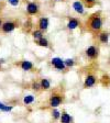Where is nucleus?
<instances>
[{
	"label": "nucleus",
	"instance_id": "nucleus-7",
	"mask_svg": "<svg viewBox=\"0 0 110 123\" xmlns=\"http://www.w3.org/2000/svg\"><path fill=\"white\" fill-rule=\"evenodd\" d=\"M51 64L54 68L58 70V72H66V65H65L64 61H62L59 57H54L51 59Z\"/></svg>",
	"mask_w": 110,
	"mask_h": 123
},
{
	"label": "nucleus",
	"instance_id": "nucleus-14",
	"mask_svg": "<svg viewBox=\"0 0 110 123\" xmlns=\"http://www.w3.org/2000/svg\"><path fill=\"white\" fill-rule=\"evenodd\" d=\"M40 84H41V89L44 90V91H47L51 88V81L47 78H42L40 80Z\"/></svg>",
	"mask_w": 110,
	"mask_h": 123
},
{
	"label": "nucleus",
	"instance_id": "nucleus-23",
	"mask_svg": "<svg viewBox=\"0 0 110 123\" xmlns=\"http://www.w3.org/2000/svg\"><path fill=\"white\" fill-rule=\"evenodd\" d=\"M3 7H5V3H3V2H1V1H0V11H2Z\"/></svg>",
	"mask_w": 110,
	"mask_h": 123
},
{
	"label": "nucleus",
	"instance_id": "nucleus-26",
	"mask_svg": "<svg viewBox=\"0 0 110 123\" xmlns=\"http://www.w3.org/2000/svg\"><path fill=\"white\" fill-rule=\"evenodd\" d=\"M53 1H62V0H53Z\"/></svg>",
	"mask_w": 110,
	"mask_h": 123
},
{
	"label": "nucleus",
	"instance_id": "nucleus-13",
	"mask_svg": "<svg viewBox=\"0 0 110 123\" xmlns=\"http://www.w3.org/2000/svg\"><path fill=\"white\" fill-rule=\"evenodd\" d=\"M59 122L61 123H73V118L71 117V114H68V112L66 110H63L61 112Z\"/></svg>",
	"mask_w": 110,
	"mask_h": 123
},
{
	"label": "nucleus",
	"instance_id": "nucleus-5",
	"mask_svg": "<svg viewBox=\"0 0 110 123\" xmlns=\"http://www.w3.org/2000/svg\"><path fill=\"white\" fill-rule=\"evenodd\" d=\"M97 81H98L97 76L95 74H92V73H88L84 80V88L85 89H89V88L95 87Z\"/></svg>",
	"mask_w": 110,
	"mask_h": 123
},
{
	"label": "nucleus",
	"instance_id": "nucleus-2",
	"mask_svg": "<svg viewBox=\"0 0 110 123\" xmlns=\"http://www.w3.org/2000/svg\"><path fill=\"white\" fill-rule=\"evenodd\" d=\"M64 92L62 91V89H55L53 90V92L49 98V105L51 108H57L64 102Z\"/></svg>",
	"mask_w": 110,
	"mask_h": 123
},
{
	"label": "nucleus",
	"instance_id": "nucleus-4",
	"mask_svg": "<svg viewBox=\"0 0 110 123\" xmlns=\"http://www.w3.org/2000/svg\"><path fill=\"white\" fill-rule=\"evenodd\" d=\"M19 26V22L17 20H10V21H6V22L2 23L1 25V32L3 34H8L11 33L12 31H14L15 29Z\"/></svg>",
	"mask_w": 110,
	"mask_h": 123
},
{
	"label": "nucleus",
	"instance_id": "nucleus-11",
	"mask_svg": "<svg viewBox=\"0 0 110 123\" xmlns=\"http://www.w3.org/2000/svg\"><path fill=\"white\" fill-rule=\"evenodd\" d=\"M73 9H74V11L76 13H78V14H84L85 13V6L80 0H77V1L73 2Z\"/></svg>",
	"mask_w": 110,
	"mask_h": 123
},
{
	"label": "nucleus",
	"instance_id": "nucleus-8",
	"mask_svg": "<svg viewBox=\"0 0 110 123\" xmlns=\"http://www.w3.org/2000/svg\"><path fill=\"white\" fill-rule=\"evenodd\" d=\"M109 38H110V32L109 31H101L97 34V40L99 44H103V45H106V44L109 43Z\"/></svg>",
	"mask_w": 110,
	"mask_h": 123
},
{
	"label": "nucleus",
	"instance_id": "nucleus-24",
	"mask_svg": "<svg viewBox=\"0 0 110 123\" xmlns=\"http://www.w3.org/2000/svg\"><path fill=\"white\" fill-rule=\"evenodd\" d=\"M1 25H2V20H1V18H0V28H1Z\"/></svg>",
	"mask_w": 110,
	"mask_h": 123
},
{
	"label": "nucleus",
	"instance_id": "nucleus-20",
	"mask_svg": "<svg viewBox=\"0 0 110 123\" xmlns=\"http://www.w3.org/2000/svg\"><path fill=\"white\" fill-rule=\"evenodd\" d=\"M52 118L54 120H57V119L59 120V118H61V111H58L56 108H54V110L52 111Z\"/></svg>",
	"mask_w": 110,
	"mask_h": 123
},
{
	"label": "nucleus",
	"instance_id": "nucleus-25",
	"mask_svg": "<svg viewBox=\"0 0 110 123\" xmlns=\"http://www.w3.org/2000/svg\"><path fill=\"white\" fill-rule=\"evenodd\" d=\"M1 63H2V62H1V59H0V68H1Z\"/></svg>",
	"mask_w": 110,
	"mask_h": 123
},
{
	"label": "nucleus",
	"instance_id": "nucleus-17",
	"mask_svg": "<svg viewBox=\"0 0 110 123\" xmlns=\"http://www.w3.org/2000/svg\"><path fill=\"white\" fill-rule=\"evenodd\" d=\"M34 100H35V97H34L33 95H28V96H26V97L23 98V103H24L26 105H28L33 103Z\"/></svg>",
	"mask_w": 110,
	"mask_h": 123
},
{
	"label": "nucleus",
	"instance_id": "nucleus-16",
	"mask_svg": "<svg viewBox=\"0 0 110 123\" xmlns=\"http://www.w3.org/2000/svg\"><path fill=\"white\" fill-rule=\"evenodd\" d=\"M44 34H43V31L39 30V29H36V30H34L33 32H32V36H33L34 41H38V40H40V38L44 37Z\"/></svg>",
	"mask_w": 110,
	"mask_h": 123
},
{
	"label": "nucleus",
	"instance_id": "nucleus-10",
	"mask_svg": "<svg viewBox=\"0 0 110 123\" xmlns=\"http://www.w3.org/2000/svg\"><path fill=\"white\" fill-rule=\"evenodd\" d=\"M66 26H67V29L71 30V31L76 30L77 28H79L80 26V22H79V20L76 19V18H69L68 21H67Z\"/></svg>",
	"mask_w": 110,
	"mask_h": 123
},
{
	"label": "nucleus",
	"instance_id": "nucleus-18",
	"mask_svg": "<svg viewBox=\"0 0 110 123\" xmlns=\"http://www.w3.org/2000/svg\"><path fill=\"white\" fill-rule=\"evenodd\" d=\"M80 1L84 3V6L86 8H92L97 3V0H80Z\"/></svg>",
	"mask_w": 110,
	"mask_h": 123
},
{
	"label": "nucleus",
	"instance_id": "nucleus-15",
	"mask_svg": "<svg viewBox=\"0 0 110 123\" xmlns=\"http://www.w3.org/2000/svg\"><path fill=\"white\" fill-rule=\"evenodd\" d=\"M35 43H36V45L38 46H41V47H45V49L50 47V43H49V41H47V38L46 37L40 38V40L35 41Z\"/></svg>",
	"mask_w": 110,
	"mask_h": 123
},
{
	"label": "nucleus",
	"instance_id": "nucleus-1",
	"mask_svg": "<svg viewBox=\"0 0 110 123\" xmlns=\"http://www.w3.org/2000/svg\"><path fill=\"white\" fill-rule=\"evenodd\" d=\"M104 26V17L101 15L100 11L94 12L89 15L85 22V28L88 32H90L94 35H97L99 32L103 31Z\"/></svg>",
	"mask_w": 110,
	"mask_h": 123
},
{
	"label": "nucleus",
	"instance_id": "nucleus-3",
	"mask_svg": "<svg viewBox=\"0 0 110 123\" xmlns=\"http://www.w3.org/2000/svg\"><path fill=\"white\" fill-rule=\"evenodd\" d=\"M99 52L100 49L98 45H90L85 49V55L90 61H96L99 57Z\"/></svg>",
	"mask_w": 110,
	"mask_h": 123
},
{
	"label": "nucleus",
	"instance_id": "nucleus-19",
	"mask_svg": "<svg viewBox=\"0 0 110 123\" xmlns=\"http://www.w3.org/2000/svg\"><path fill=\"white\" fill-rule=\"evenodd\" d=\"M31 88L34 90L35 92H39V91H41V84H40V81H32V84H31Z\"/></svg>",
	"mask_w": 110,
	"mask_h": 123
},
{
	"label": "nucleus",
	"instance_id": "nucleus-6",
	"mask_svg": "<svg viewBox=\"0 0 110 123\" xmlns=\"http://www.w3.org/2000/svg\"><path fill=\"white\" fill-rule=\"evenodd\" d=\"M15 65L18 67H20L23 72H34L35 70V67H34L33 63L28 59H22V61H19L18 63H15Z\"/></svg>",
	"mask_w": 110,
	"mask_h": 123
},
{
	"label": "nucleus",
	"instance_id": "nucleus-21",
	"mask_svg": "<svg viewBox=\"0 0 110 123\" xmlns=\"http://www.w3.org/2000/svg\"><path fill=\"white\" fill-rule=\"evenodd\" d=\"M64 63H65V65H66L67 68H71V67L75 66V61H74L73 58H67V59H65Z\"/></svg>",
	"mask_w": 110,
	"mask_h": 123
},
{
	"label": "nucleus",
	"instance_id": "nucleus-12",
	"mask_svg": "<svg viewBox=\"0 0 110 123\" xmlns=\"http://www.w3.org/2000/svg\"><path fill=\"white\" fill-rule=\"evenodd\" d=\"M38 29L43 31V32L47 31V29H49V19L45 18V17L40 18V20H39V22H38Z\"/></svg>",
	"mask_w": 110,
	"mask_h": 123
},
{
	"label": "nucleus",
	"instance_id": "nucleus-9",
	"mask_svg": "<svg viewBox=\"0 0 110 123\" xmlns=\"http://www.w3.org/2000/svg\"><path fill=\"white\" fill-rule=\"evenodd\" d=\"M39 12H40V8H39L38 3L33 2V1L28 2V5H26V13L29 15H36L39 14Z\"/></svg>",
	"mask_w": 110,
	"mask_h": 123
},
{
	"label": "nucleus",
	"instance_id": "nucleus-22",
	"mask_svg": "<svg viewBox=\"0 0 110 123\" xmlns=\"http://www.w3.org/2000/svg\"><path fill=\"white\" fill-rule=\"evenodd\" d=\"M7 1L10 3L12 7H17V6H19V3H20V0H7Z\"/></svg>",
	"mask_w": 110,
	"mask_h": 123
}]
</instances>
